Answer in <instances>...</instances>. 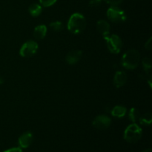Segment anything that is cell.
<instances>
[{"instance_id":"obj_7","label":"cell","mask_w":152,"mask_h":152,"mask_svg":"<svg viewBox=\"0 0 152 152\" xmlns=\"http://www.w3.org/2000/svg\"><path fill=\"white\" fill-rule=\"evenodd\" d=\"M111 124V119L108 116L101 114L94 118L92 122L94 127L99 130H105L108 129Z\"/></svg>"},{"instance_id":"obj_25","label":"cell","mask_w":152,"mask_h":152,"mask_svg":"<svg viewBox=\"0 0 152 152\" xmlns=\"http://www.w3.org/2000/svg\"><path fill=\"white\" fill-rule=\"evenodd\" d=\"M4 83V80L2 79V77H0V84H2Z\"/></svg>"},{"instance_id":"obj_16","label":"cell","mask_w":152,"mask_h":152,"mask_svg":"<svg viewBox=\"0 0 152 152\" xmlns=\"http://www.w3.org/2000/svg\"><path fill=\"white\" fill-rule=\"evenodd\" d=\"M140 123L143 126H149L152 122V114L151 112H148L144 114L142 116H140L139 120Z\"/></svg>"},{"instance_id":"obj_2","label":"cell","mask_w":152,"mask_h":152,"mask_svg":"<svg viewBox=\"0 0 152 152\" xmlns=\"http://www.w3.org/2000/svg\"><path fill=\"white\" fill-rule=\"evenodd\" d=\"M140 62V54L136 49H130L123 54L122 57V65L129 70L137 68Z\"/></svg>"},{"instance_id":"obj_14","label":"cell","mask_w":152,"mask_h":152,"mask_svg":"<svg viewBox=\"0 0 152 152\" xmlns=\"http://www.w3.org/2000/svg\"><path fill=\"white\" fill-rule=\"evenodd\" d=\"M28 11H29L30 14L32 16L37 17V16H39L42 13V7L41 4H37V3H34V4H31L29 6Z\"/></svg>"},{"instance_id":"obj_24","label":"cell","mask_w":152,"mask_h":152,"mask_svg":"<svg viewBox=\"0 0 152 152\" xmlns=\"http://www.w3.org/2000/svg\"><path fill=\"white\" fill-rule=\"evenodd\" d=\"M141 152H152V150H151V148H148V149L143 150V151H141Z\"/></svg>"},{"instance_id":"obj_1","label":"cell","mask_w":152,"mask_h":152,"mask_svg":"<svg viewBox=\"0 0 152 152\" xmlns=\"http://www.w3.org/2000/svg\"><path fill=\"white\" fill-rule=\"evenodd\" d=\"M86 25L85 16L80 13H75L71 15L68 19L67 28L71 34H79L84 31Z\"/></svg>"},{"instance_id":"obj_8","label":"cell","mask_w":152,"mask_h":152,"mask_svg":"<svg viewBox=\"0 0 152 152\" xmlns=\"http://www.w3.org/2000/svg\"><path fill=\"white\" fill-rule=\"evenodd\" d=\"M33 140H34V137H33L32 133L31 132H26L23 133L19 137V140H18L19 148H28L33 142Z\"/></svg>"},{"instance_id":"obj_23","label":"cell","mask_w":152,"mask_h":152,"mask_svg":"<svg viewBox=\"0 0 152 152\" xmlns=\"http://www.w3.org/2000/svg\"><path fill=\"white\" fill-rule=\"evenodd\" d=\"M145 48L147 49V50H151L152 48L151 45V37H150L149 39L146 42V43L145 44Z\"/></svg>"},{"instance_id":"obj_13","label":"cell","mask_w":152,"mask_h":152,"mask_svg":"<svg viewBox=\"0 0 152 152\" xmlns=\"http://www.w3.org/2000/svg\"><path fill=\"white\" fill-rule=\"evenodd\" d=\"M111 115L117 118H123L127 113V109L123 105H117L112 108L111 111Z\"/></svg>"},{"instance_id":"obj_12","label":"cell","mask_w":152,"mask_h":152,"mask_svg":"<svg viewBox=\"0 0 152 152\" xmlns=\"http://www.w3.org/2000/svg\"><path fill=\"white\" fill-rule=\"evenodd\" d=\"M47 27L45 25H37L34 30V37L36 39L42 40L45 37L47 34Z\"/></svg>"},{"instance_id":"obj_18","label":"cell","mask_w":152,"mask_h":152,"mask_svg":"<svg viewBox=\"0 0 152 152\" xmlns=\"http://www.w3.org/2000/svg\"><path fill=\"white\" fill-rule=\"evenodd\" d=\"M142 66H143L144 70L146 71V74H148L150 73L151 69V61L149 58L145 57L142 59Z\"/></svg>"},{"instance_id":"obj_11","label":"cell","mask_w":152,"mask_h":152,"mask_svg":"<svg viewBox=\"0 0 152 152\" xmlns=\"http://www.w3.org/2000/svg\"><path fill=\"white\" fill-rule=\"evenodd\" d=\"M96 28H97L99 34L103 37V38L110 34V30H111L110 24L104 19H100L96 23Z\"/></svg>"},{"instance_id":"obj_20","label":"cell","mask_w":152,"mask_h":152,"mask_svg":"<svg viewBox=\"0 0 152 152\" xmlns=\"http://www.w3.org/2000/svg\"><path fill=\"white\" fill-rule=\"evenodd\" d=\"M106 3L111 4V6H117L123 2V0H104Z\"/></svg>"},{"instance_id":"obj_21","label":"cell","mask_w":152,"mask_h":152,"mask_svg":"<svg viewBox=\"0 0 152 152\" xmlns=\"http://www.w3.org/2000/svg\"><path fill=\"white\" fill-rule=\"evenodd\" d=\"M101 0H91L89 4L92 7H96L100 4Z\"/></svg>"},{"instance_id":"obj_6","label":"cell","mask_w":152,"mask_h":152,"mask_svg":"<svg viewBox=\"0 0 152 152\" xmlns=\"http://www.w3.org/2000/svg\"><path fill=\"white\" fill-rule=\"evenodd\" d=\"M38 48V43L33 40H30L22 45L19 50V55L22 57H31L36 54Z\"/></svg>"},{"instance_id":"obj_17","label":"cell","mask_w":152,"mask_h":152,"mask_svg":"<svg viewBox=\"0 0 152 152\" xmlns=\"http://www.w3.org/2000/svg\"><path fill=\"white\" fill-rule=\"evenodd\" d=\"M49 26H50V28H51L53 31H56V32L61 31L64 28L63 24H62V22H60V21H55V22H51Z\"/></svg>"},{"instance_id":"obj_10","label":"cell","mask_w":152,"mask_h":152,"mask_svg":"<svg viewBox=\"0 0 152 152\" xmlns=\"http://www.w3.org/2000/svg\"><path fill=\"white\" fill-rule=\"evenodd\" d=\"M83 56V52L80 50H74L68 52V54L66 55L65 60L66 62L69 65H74L77 63Z\"/></svg>"},{"instance_id":"obj_5","label":"cell","mask_w":152,"mask_h":152,"mask_svg":"<svg viewBox=\"0 0 152 152\" xmlns=\"http://www.w3.org/2000/svg\"><path fill=\"white\" fill-rule=\"evenodd\" d=\"M107 44L108 50L112 53H119L123 48V41L117 34L108 35L104 38Z\"/></svg>"},{"instance_id":"obj_4","label":"cell","mask_w":152,"mask_h":152,"mask_svg":"<svg viewBox=\"0 0 152 152\" xmlns=\"http://www.w3.org/2000/svg\"><path fill=\"white\" fill-rule=\"evenodd\" d=\"M107 17L114 23L123 22L127 19L126 12L117 6H111L107 10Z\"/></svg>"},{"instance_id":"obj_3","label":"cell","mask_w":152,"mask_h":152,"mask_svg":"<svg viewBox=\"0 0 152 152\" xmlns=\"http://www.w3.org/2000/svg\"><path fill=\"white\" fill-rule=\"evenodd\" d=\"M142 135V130L137 123L129 125L124 132V140L130 143H134L141 139Z\"/></svg>"},{"instance_id":"obj_22","label":"cell","mask_w":152,"mask_h":152,"mask_svg":"<svg viewBox=\"0 0 152 152\" xmlns=\"http://www.w3.org/2000/svg\"><path fill=\"white\" fill-rule=\"evenodd\" d=\"M3 152H23V151H22V148H18V147H16V148H10V149H7Z\"/></svg>"},{"instance_id":"obj_9","label":"cell","mask_w":152,"mask_h":152,"mask_svg":"<svg viewBox=\"0 0 152 152\" xmlns=\"http://www.w3.org/2000/svg\"><path fill=\"white\" fill-rule=\"evenodd\" d=\"M128 80V76L123 71H118L115 73L114 77V84L116 88H120L123 87Z\"/></svg>"},{"instance_id":"obj_15","label":"cell","mask_w":152,"mask_h":152,"mask_svg":"<svg viewBox=\"0 0 152 152\" xmlns=\"http://www.w3.org/2000/svg\"><path fill=\"white\" fill-rule=\"evenodd\" d=\"M140 113L139 110L135 108H132L129 112V118L133 123H136L139 122L140 117Z\"/></svg>"},{"instance_id":"obj_19","label":"cell","mask_w":152,"mask_h":152,"mask_svg":"<svg viewBox=\"0 0 152 152\" xmlns=\"http://www.w3.org/2000/svg\"><path fill=\"white\" fill-rule=\"evenodd\" d=\"M56 1H57V0H39L40 4L45 7H48L53 5Z\"/></svg>"}]
</instances>
